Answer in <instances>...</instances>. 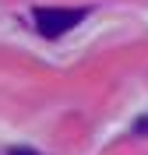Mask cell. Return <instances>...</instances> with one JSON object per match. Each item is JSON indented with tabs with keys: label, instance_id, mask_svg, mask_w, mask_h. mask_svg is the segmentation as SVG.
<instances>
[{
	"label": "cell",
	"instance_id": "obj_2",
	"mask_svg": "<svg viewBox=\"0 0 148 155\" xmlns=\"http://www.w3.org/2000/svg\"><path fill=\"white\" fill-rule=\"evenodd\" d=\"M134 134H141V137H148V113H145V116H138V120H134Z\"/></svg>",
	"mask_w": 148,
	"mask_h": 155
},
{
	"label": "cell",
	"instance_id": "obj_3",
	"mask_svg": "<svg viewBox=\"0 0 148 155\" xmlns=\"http://www.w3.org/2000/svg\"><path fill=\"white\" fill-rule=\"evenodd\" d=\"M11 155H35V152H32V148H14Z\"/></svg>",
	"mask_w": 148,
	"mask_h": 155
},
{
	"label": "cell",
	"instance_id": "obj_1",
	"mask_svg": "<svg viewBox=\"0 0 148 155\" xmlns=\"http://www.w3.org/2000/svg\"><path fill=\"white\" fill-rule=\"evenodd\" d=\"M88 18V7H35L32 11V21H35V32L46 39H60L64 32H71L74 25Z\"/></svg>",
	"mask_w": 148,
	"mask_h": 155
}]
</instances>
